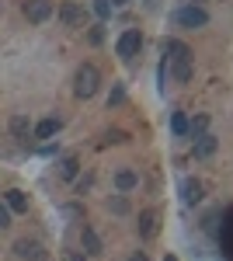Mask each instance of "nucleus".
<instances>
[{
	"mask_svg": "<svg viewBox=\"0 0 233 261\" xmlns=\"http://www.w3.org/2000/svg\"><path fill=\"white\" fill-rule=\"evenodd\" d=\"M11 216H14V213H11V209L0 202V230H7V226H11Z\"/></svg>",
	"mask_w": 233,
	"mask_h": 261,
	"instance_id": "nucleus-24",
	"label": "nucleus"
},
{
	"mask_svg": "<svg viewBox=\"0 0 233 261\" xmlns=\"http://www.w3.org/2000/svg\"><path fill=\"white\" fill-rule=\"evenodd\" d=\"M77 171H80V157H77V153H66V157H59L56 174H59L63 181H73V178H77Z\"/></svg>",
	"mask_w": 233,
	"mask_h": 261,
	"instance_id": "nucleus-9",
	"label": "nucleus"
},
{
	"mask_svg": "<svg viewBox=\"0 0 233 261\" xmlns=\"http://www.w3.org/2000/svg\"><path fill=\"white\" fill-rule=\"evenodd\" d=\"M97 87H101V73H97V66H94V63H80L77 73H73V94H77L80 101H87V98H94V94H97Z\"/></svg>",
	"mask_w": 233,
	"mask_h": 261,
	"instance_id": "nucleus-1",
	"label": "nucleus"
},
{
	"mask_svg": "<svg viewBox=\"0 0 233 261\" xmlns=\"http://www.w3.org/2000/svg\"><path fill=\"white\" fill-rule=\"evenodd\" d=\"M216 146H219V140H216L213 133L198 136V140H195V157H202V161H205V157H213V153H216Z\"/></svg>",
	"mask_w": 233,
	"mask_h": 261,
	"instance_id": "nucleus-16",
	"label": "nucleus"
},
{
	"mask_svg": "<svg viewBox=\"0 0 233 261\" xmlns=\"http://www.w3.org/2000/svg\"><path fill=\"white\" fill-rule=\"evenodd\" d=\"M63 261H87V258H84L80 251H70V254H66V258H63Z\"/></svg>",
	"mask_w": 233,
	"mask_h": 261,
	"instance_id": "nucleus-27",
	"label": "nucleus"
},
{
	"mask_svg": "<svg viewBox=\"0 0 233 261\" xmlns=\"http://www.w3.org/2000/svg\"><path fill=\"white\" fill-rule=\"evenodd\" d=\"M108 209H112V213H118V216H122V213H129V202L122 199V195H115V199H108Z\"/></svg>",
	"mask_w": 233,
	"mask_h": 261,
	"instance_id": "nucleus-22",
	"label": "nucleus"
},
{
	"mask_svg": "<svg viewBox=\"0 0 233 261\" xmlns=\"http://www.w3.org/2000/svg\"><path fill=\"white\" fill-rule=\"evenodd\" d=\"M136 233L143 237V241H153L157 233H160V213H157V209H143V213H139Z\"/></svg>",
	"mask_w": 233,
	"mask_h": 261,
	"instance_id": "nucleus-6",
	"label": "nucleus"
},
{
	"mask_svg": "<svg viewBox=\"0 0 233 261\" xmlns=\"http://www.w3.org/2000/svg\"><path fill=\"white\" fill-rule=\"evenodd\" d=\"M164 261H177V254H164Z\"/></svg>",
	"mask_w": 233,
	"mask_h": 261,
	"instance_id": "nucleus-29",
	"label": "nucleus"
},
{
	"mask_svg": "<svg viewBox=\"0 0 233 261\" xmlns=\"http://www.w3.org/2000/svg\"><path fill=\"white\" fill-rule=\"evenodd\" d=\"M112 4H129V0H112Z\"/></svg>",
	"mask_w": 233,
	"mask_h": 261,
	"instance_id": "nucleus-30",
	"label": "nucleus"
},
{
	"mask_svg": "<svg viewBox=\"0 0 233 261\" xmlns=\"http://www.w3.org/2000/svg\"><path fill=\"white\" fill-rule=\"evenodd\" d=\"M80 241H84V251H87V254H94V258L105 254V244H101V237L94 233V226H84V230H80Z\"/></svg>",
	"mask_w": 233,
	"mask_h": 261,
	"instance_id": "nucleus-10",
	"label": "nucleus"
},
{
	"mask_svg": "<svg viewBox=\"0 0 233 261\" xmlns=\"http://www.w3.org/2000/svg\"><path fill=\"white\" fill-rule=\"evenodd\" d=\"M112 7H115L112 0H94V14H97L101 21H108V18H112Z\"/></svg>",
	"mask_w": 233,
	"mask_h": 261,
	"instance_id": "nucleus-20",
	"label": "nucleus"
},
{
	"mask_svg": "<svg viewBox=\"0 0 233 261\" xmlns=\"http://www.w3.org/2000/svg\"><path fill=\"white\" fill-rule=\"evenodd\" d=\"M164 60H192V49L185 45L181 39H164Z\"/></svg>",
	"mask_w": 233,
	"mask_h": 261,
	"instance_id": "nucleus-8",
	"label": "nucleus"
},
{
	"mask_svg": "<svg viewBox=\"0 0 233 261\" xmlns=\"http://www.w3.org/2000/svg\"><path fill=\"white\" fill-rule=\"evenodd\" d=\"M139 49H143V32H139V28H125L115 42V53L129 63L133 56H139Z\"/></svg>",
	"mask_w": 233,
	"mask_h": 261,
	"instance_id": "nucleus-4",
	"label": "nucleus"
},
{
	"mask_svg": "<svg viewBox=\"0 0 233 261\" xmlns=\"http://www.w3.org/2000/svg\"><path fill=\"white\" fill-rule=\"evenodd\" d=\"M115 188L125 195V192H133V188H139V174L133 171V167H122V171H115Z\"/></svg>",
	"mask_w": 233,
	"mask_h": 261,
	"instance_id": "nucleus-12",
	"label": "nucleus"
},
{
	"mask_svg": "<svg viewBox=\"0 0 233 261\" xmlns=\"http://www.w3.org/2000/svg\"><path fill=\"white\" fill-rule=\"evenodd\" d=\"M87 39H91V45H101V42H105V32H101V28H91Z\"/></svg>",
	"mask_w": 233,
	"mask_h": 261,
	"instance_id": "nucleus-25",
	"label": "nucleus"
},
{
	"mask_svg": "<svg viewBox=\"0 0 233 261\" xmlns=\"http://www.w3.org/2000/svg\"><path fill=\"white\" fill-rule=\"evenodd\" d=\"M171 70H174V81L177 84L192 81V60H171Z\"/></svg>",
	"mask_w": 233,
	"mask_h": 261,
	"instance_id": "nucleus-17",
	"label": "nucleus"
},
{
	"mask_svg": "<svg viewBox=\"0 0 233 261\" xmlns=\"http://www.w3.org/2000/svg\"><path fill=\"white\" fill-rule=\"evenodd\" d=\"M105 143H129V133H122V129H108V133H105Z\"/></svg>",
	"mask_w": 233,
	"mask_h": 261,
	"instance_id": "nucleus-23",
	"label": "nucleus"
},
{
	"mask_svg": "<svg viewBox=\"0 0 233 261\" xmlns=\"http://www.w3.org/2000/svg\"><path fill=\"white\" fill-rule=\"evenodd\" d=\"M21 11H24V18L32 24H42V21L53 18V0H24Z\"/></svg>",
	"mask_w": 233,
	"mask_h": 261,
	"instance_id": "nucleus-5",
	"label": "nucleus"
},
{
	"mask_svg": "<svg viewBox=\"0 0 233 261\" xmlns=\"http://www.w3.org/2000/svg\"><path fill=\"white\" fill-rule=\"evenodd\" d=\"M171 133H174V136H188V119H185V112H174V115H171Z\"/></svg>",
	"mask_w": 233,
	"mask_h": 261,
	"instance_id": "nucleus-19",
	"label": "nucleus"
},
{
	"mask_svg": "<svg viewBox=\"0 0 233 261\" xmlns=\"http://www.w3.org/2000/svg\"><path fill=\"white\" fill-rule=\"evenodd\" d=\"M4 205H7L11 213H28V195H24L21 188H7V192H4Z\"/></svg>",
	"mask_w": 233,
	"mask_h": 261,
	"instance_id": "nucleus-11",
	"label": "nucleus"
},
{
	"mask_svg": "<svg viewBox=\"0 0 233 261\" xmlns=\"http://www.w3.org/2000/svg\"><path fill=\"white\" fill-rule=\"evenodd\" d=\"M14 254H18L21 261H45V258H49L45 247H42L39 241H18V244H14Z\"/></svg>",
	"mask_w": 233,
	"mask_h": 261,
	"instance_id": "nucleus-7",
	"label": "nucleus"
},
{
	"mask_svg": "<svg viewBox=\"0 0 233 261\" xmlns=\"http://www.w3.org/2000/svg\"><path fill=\"white\" fill-rule=\"evenodd\" d=\"M32 129H35V125H32V122H28V115H11V136H14V140H28V136H32Z\"/></svg>",
	"mask_w": 233,
	"mask_h": 261,
	"instance_id": "nucleus-14",
	"label": "nucleus"
},
{
	"mask_svg": "<svg viewBox=\"0 0 233 261\" xmlns=\"http://www.w3.org/2000/svg\"><path fill=\"white\" fill-rule=\"evenodd\" d=\"M174 24L177 28H188V32H195V28H205L209 24V11L202 7V4H185V7H177L174 11Z\"/></svg>",
	"mask_w": 233,
	"mask_h": 261,
	"instance_id": "nucleus-2",
	"label": "nucleus"
},
{
	"mask_svg": "<svg viewBox=\"0 0 233 261\" xmlns=\"http://www.w3.org/2000/svg\"><path fill=\"white\" fill-rule=\"evenodd\" d=\"M129 261H150V258H146L143 251H136V254H133V258H129Z\"/></svg>",
	"mask_w": 233,
	"mask_h": 261,
	"instance_id": "nucleus-28",
	"label": "nucleus"
},
{
	"mask_svg": "<svg viewBox=\"0 0 233 261\" xmlns=\"http://www.w3.org/2000/svg\"><path fill=\"white\" fill-rule=\"evenodd\" d=\"M53 153H59V146H53V143H45V146H42V157H53Z\"/></svg>",
	"mask_w": 233,
	"mask_h": 261,
	"instance_id": "nucleus-26",
	"label": "nucleus"
},
{
	"mask_svg": "<svg viewBox=\"0 0 233 261\" xmlns=\"http://www.w3.org/2000/svg\"><path fill=\"white\" fill-rule=\"evenodd\" d=\"M122 101H125V87L115 84V87H112V94H108V108H115V105H122Z\"/></svg>",
	"mask_w": 233,
	"mask_h": 261,
	"instance_id": "nucleus-21",
	"label": "nucleus"
},
{
	"mask_svg": "<svg viewBox=\"0 0 233 261\" xmlns=\"http://www.w3.org/2000/svg\"><path fill=\"white\" fill-rule=\"evenodd\" d=\"M56 14H59V21H63L66 28H87V7L77 4V0H63Z\"/></svg>",
	"mask_w": 233,
	"mask_h": 261,
	"instance_id": "nucleus-3",
	"label": "nucleus"
},
{
	"mask_svg": "<svg viewBox=\"0 0 233 261\" xmlns=\"http://www.w3.org/2000/svg\"><path fill=\"white\" fill-rule=\"evenodd\" d=\"M202 181H195V178H185L181 181V199H185V205H195V202H202Z\"/></svg>",
	"mask_w": 233,
	"mask_h": 261,
	"instance_id": "nucleus-13",
	"label": "nucleus"
},
{
	"mask_svg": "<svg viewBox=\"0 0 233 261\" xmlns=\"http://www.w3.org/2000/svg\"><path fill=\"white\" fill-rule=\"evenodd\" d=\"M59 129H63V122H59V119H42L39 125L32 129V136H35V140H53Z\"/></svg>",
	"mask_w": 233,
	"mask_h": 261,
	"instance_id": "nucleus-15",
	"label": "nucleus"
},
{
	"mask_svg": "<svg viewBox=\"0 0 233 261\" xmlns=\"http://www.w3.org/2000/svg\"><path fill=\"white\" fill-rule=\"evenodd\" d=\"M205 133H209V119H205V115H198V119H192V122H188V136H192V140L205 136Z\"/></svg>",
	"mask_w": 233,
	"mask_h": 261,
	"instance_id": "nucleus-18",
	"label": "nucleus"
}]
</instances>
